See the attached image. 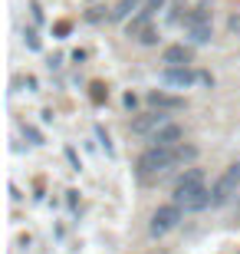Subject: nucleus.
Listing matches in <instances>:
<instances>
[{"label":"nucleus","instance_id":"nucleus-1","mask_svg":"<svg viewBox=\"0 0 240 254\" xmlns=\"http://www.w3.org/2000/svg\"><path fill=\"white\" fill-rule=\"evenodd\" d=\"M175 201L185 211H204V208H211V189L204 185V169L191 165V169L175 182Z\"/></svg>","mask_w":240,"mask_h":254},{"label":"nucleus","instance_id":"nucleus-2","mask_svg":"<svg viewBox=\"0 0 240 254\" xmlns=\"http://www.w3.org/2000/svg\"><path fill=\"white\" fill-rule=\"evenodd\" d=\"M175 165H178V145L175 149H168V145H148L135 159V175L139 179H151V175H158V172H165V169H175Z\"/></svg>","mask_w":240,"mask_h":254},{"label":"nucleus","instance_id":"nucleus-3","mask_svg":"<svg viewBox=\"0 0 240 254\" xmlns=\"http://www.w3.org/2000/svg\"><path fill=\"white\" fill-rule=\"evenodd\" d=\"M240 191V162H231L211 185V208H224Z\"/></svg>","mask_w":240,"mask_h":254},{"label":"nucleus","instance_id":"nucleus-4","mask_svg":"<svg viewBox=\"0 0 240 254\" xmlns=\"http://www.w3.org/2000/svg\"><path fill=\"white\" fill-rule=\"evenodd\" d=\"M181 221H185V208L178 205V201L158 205L155 215H151V221H148V235H151V238H165L168 231H175Z\"/></svg>","mask_w":240,"mask_h":254},{"label":"nucleus","instance_id":"nucleus-5","mask_svg":"<svg viewBox=\"0 0 240 254\" xmlns=\"http://www.w3.org/2000/svg\"><path fill=\"white\" fill-rule=\"evenodd\" d=\"M165 123H171L168 119V113L165 109H151V113H142V116H132V123H129V129H132V135H155L158 129Z\"/></svg>","mask_w":240,"mask_h":254},{"label":"nucleus","instance_id":"nucleus-6","mask_svg":"<svg viewBox=\"0 0 240 254\" xmlns=\"http://www.w3.org/2000/svg\"><path fill=\"white\" fill-rule=\"evenodd\" d=\"M158 79L165 86H175V89H191V86L201 79V73H194L191 66H161Z\"/></svg>","mask_w":240,"mask_h":254},{"label":"nucleus","instance_id":"nucleus-7","mask_svg":"<svg viewBox=\"0 0 240 254\" xmlns=\"http://www.w3.org/2000/svg\"><path fill=\"white\" fill-rule=\"evenodd\" d=\"M145 99H148L151 109H165V113H181V109H188L185 96H171V93H165V89H148Z\"/></svg>","mask_w":240,"mask_h":254},{"label":"nucleus","instance_id":"nucleus-8","mask_svg":"<svg viewBox=\"0 0 240 254\" xmlns=\"http://www.w3.org/2000/svg\"><path fill=\"white\" fill-rule=\"evenodd\" d=\"M161 63L165 66H191L194 63V50L188 43H168L161 50Z\"/></svg>","mask_w":240,"mask_h":254},{"label":"nucleus","instance_id":"nucleus-9","mask_svg":"<svg viewBox=\"0 0 240 254\" xmlns=\"http://www.w3.org/2000/svg\"><path fill=\"white\" fill-rule=\"evenodd\" d=\"M181 142H185V126H178V123H165L155 135H151V145H168V149H175V145H181Z\"/></svg>","mask_w":240,"mask_h":254},{"label":"nucleus","instance_id":"nucleus-10","mask_svg":"<svg viewBox=\"0 0 240 254\" xmlns=\"http://www.w3.org/2000/svg\"><path fill=\"white\" fill-rule=\"evenodd\" d=\"M142 3H145V0H119V3L112 7V23H125L129 17H135L142 10Z\"/></svg>","mask_w":240,"mask_h":254},{"label":"nucleus","instance_id":"nucleus-11","mask_svg":"<svg viewBox=\"0 0 240 254\" xmlns=\"http://www.w3.org/2000/svg\"><path fill=\"white\" fill-rule=\"evenodd\" d=\"M181 23H185V27H194V23H211V3L201 0L197 7H191L185 17H181Z\"/></svg>","mask_w":240,"mask_h":254},{"label":"nucleus","instance_id":"nucleus-12","mask_svg":"<svg viewBox=\"0 0 240 254\" xmlns=\"http://www.w3.org/2000/svg\"><path fill=\"white\" fill-rule=\"evenodd\" d=\"M185 30H188V37H191V43H197V47L211 43V37H214L211 23H194V27H185Z\"/></svg>","mask_w":240,"mask_h":254},{"label":"nucleus","instance_id":"nucleus-13","mask_svg":"<svg viewBox=\"0 0 240 254\" xmlns=\"http://www.w3.org/2000/svg\"><path fill=\"white\" fill-rule=\"evenodd\" d=\"M135 40H139L142 47H155L158 40H161V33H158V27H145V30H142V33H139Z\"/></svg>","mask_w":240,"mask_h":254},{"label":"nucleus","instance_id":"nucleus-14","mask_svg":"<svg viewBox=\"0 0 240 254\" xmlns=\"http://www.w3.org/2000/svg\"><path fill=\"white\" fill-rule=\"evenodd\" d=\"M86 20H89V23H102V20H112V10H105V7H89L86 10Z\"/></svg>","mask_w":240,"mask_h":254},{"label":"nucleus","instance_id":"nucleus-15","mask_svg":"<svg viewBox=\"0 0 240 254\" xmlns=\"http://www.w3.org/2000/svg\"><path fill=\"white\" fill-rule=\"evenodd\" d=\"M197 159V145H185V142H181V145H178V162H194Z\"/></svg>","mask_w":240,"mask_h":254},{"label":"nucleus","instance_id":"nucleus-16","mask_svg":"<svg viewBox=\"0 0 240 254\" xmlns=\"http://www.w3.org/2000/svg\"><path fill=\"white\" fill-rule=\"evenodd\" d=\"M96 135H99V142H102V149H105V155H112V139H109V132L102 129V126H96Z\"/></svg>","mask_w":240,"mask_h":254},{"label":"nucleus","instance_id":"nucleus-17","mask_svg":"<svg viewBox=\"0 0 240 254\" xmlns=\"http://www.w3.org/2000/svg\"><path fill=\"white\" fill-rule=\"evenodd\" d=\"M122 103H125V109H129V113H135V109H139V96H135V93H125V99H122Z\"/></svg>","mask_w":240,"mask_h":254},{"label":"nucleus","instance_id":"nucleus-18","mask_svg":"<svg viewBox=\"0 0 240 254\" xmlns=\"http://www.w3.org/2000/svg\"><path fill=\"white\" fill-rule=\"evenodd\" d=\"M23 37H27V47H30V50H40V37L33 33V30H27Z\"/></svg>","mask_w":240,"mask_h":254},{"label":"nucleus","instance_id":"nucleus-19","mask_svg":"<svg viewBox=\"0 0 240 254\" xmlns=\"http://www.w3.org/2000/svg\"><path fill=\"white\" fill-rule=\"evenodd\" d=\"M227 27H231V33H237V37H240V17H237V13L227 20Z\"/></svg>","mask_w":240,"mask_h":254},{"label":"nucleus","instance_id":"nucleus-20","mask_svg":"<svg viewBox=\"0 0 240 254\" xmlns=\"http://www.w3.org/2000/svg\"><path fill=\"white\" fill-rule=\"evenodd\" d=\"M66 159H69V162H73V169H76V172H79V169H83V165H79V159H76V152H73V149H66Z\"/></svg>","mask_w":240,"mask_h":254},{"label":"nucleus","instance_id":"nucleus-21","mask_svg":"<svg viewBox=\"0 0 240 254\" xmlns=\"http://www.w3.org/2000/svg\"><path fill=\"white\" fill-rule=\"evenodd\" d=\"M30 10H33V20H37V23H43V10H40V3H30Z\"/></svg>","mask_w":240,"mask_h":254},{"label":"nucleus","instance_id":"nucleus-22","mask_svg":"<svg viewBox=\"0 0 240 254\" xmlns=\"http://www.w3.org/2000/svg\"><path fill=\"white\" fill-rule=\"evenodd\" d=\"M59 63H63V57H49V60H47L49 69H59Z\"/></svg>","mask_w":240,"mask_h":254},{"label":"nucleus","instance_id":"nucleus-23","mask_svg":"<svg viewBox=\"0 0 240 254\" xmlns=\"http://www.w3.org/2000/svg\"><path fill=\"white\" fill-rule=\"evenodd\" d=\"M89 3H102V0H89Z\"/></svg>","mask_w":240,"mask_h":254}]
</instances>
